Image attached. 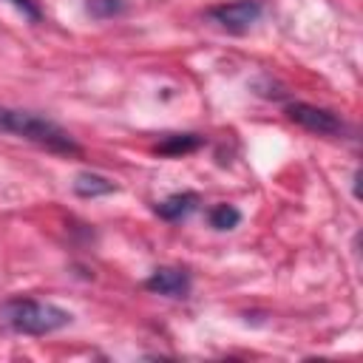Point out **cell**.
<instances>
[{"label": "cell", "mask_w": 363, "mask_h": 363, "mask_svg": "<svg viewBox=\"0 0 363 363\" xmlns=\"http://www.w3.org/2000/svg\"><path fill=\"white\" fill-rule=\"evenodd\" d=\"M0 320L11 326L20 335H51L62 326L71 323V312L48 303V301H34V298H9L0 303Z\"/></svg>", "instance_id": "1"}, {"label": "cell", "mask_w": 363, "mask_h": 363, "mask_svg": "<svg viewBox=\"0 0 363 363\" xmlns=\"http://www.w3.org/2000/svg\"><path fill=\"white\" fill-rule=\"evenodd\" d=\"M0 133L20 136L26 142H34L40 147L57 150V153H77V142L62 130L57 122L28 113V111H14V108H0Z\"/></svg>", "instance_id": "2"}, {"label": "cell", "mask_w": 363, "mask_h": 363, "mask_svg": "<svg viewBox=\"0 0 363 363\" xmlns=\"http://www.w3.org/2000/svg\"><path fill=\"white\" fill-rule=\"evenodd\" d=\"M286 119H292L295 125H301L303 130H312L318 136H337L343 133V122L329 111V108H318L309 102H289L284 108Z\"/></svg>", "instance_id": "3"}, {"label": "cell", "mask_w": 363, "mask_h": 363, "mask_svg": "<svg viewBox=\"0 0 363 363\" xmlns=\"http://www.w3.org/2000/svg\"><path fill=\"white\" fill-rule=\"evenodd\" d=\"M261 11H264L261 0H233V3H224V6L207 9V17L230 34H244L261 17Z\"/></svg>", "instance_id": "4"}, {"label": "cell", "mask_w": 363, "mask_h": 363, "mask_svg": "<svg viewBox=\"0 0 363 363\" xmlns=\"http://www.w3.org/2000/svg\"><path fill=\"white\" fill-rule=\"evenodd\" d=\"M190 286H193L190 275L179 267H159L145 281L147 292H156V295H164V298H187Z\"/></svg>", "instance_id": "5"}, {"label": "cell", "mask_w": 363, "mask_h": 363, "mask_svg": "<svg viewBox=\"0 0 363 363\" xmlns=\"http://www.w3.org/2000/svg\"><path fill=\"white\" fill-rule=\"evenodd\" d=\"M196 207H199V193L184 190V193H173V196H167V199L159 201L153 210H156V216L164 218V221H182V218H187Z\"/></svg>", "instance_id": "6"}, {"label": "cell", "mask_w": 363, "mask_h": 363, "mask_svg": "<svg viewBox=\"0 0 363 363\" xmlns=\"http://www.w3.org/2000/svg\"><path fill=\"white\" fill-rule=\"evenodd\" d=\"M71 187H74V193L82 196V199H96V196L116 193V184H113L111 179H105V176H99V173H88V170L77 173Z\"/></svg>", "instance_id": "7"}, {"label": "cell", "mask_w": 363, "mask_h": 363, "mask_svg": "<svg viewBox=\"0 0 363 363\" xmlns=\"http://www.w3.org/2000/svg\"><path fill=\"white\" fill-rule=\"evenodd\" d=\"M201 136L199 133H173V136H167L156 150L159 153H164V156H179V153H190V150H196V147H201Z\"/></svg>", "instance_id": "8"}, {"label": "cell", "mask_w": 363, "mask_h": 363, "mask_svg": "<svg viewBox=\"0 0 363 363\" xmlns=\"http://www.w3.org/2000/svg\"><path fill=\"white\" fill-rule=\"evenodd\" d=\"M207 221H210V227L213 230H233V227H238V221H241V213H238V207H233V204H216L210 213H207Z\"/></svg>", "instance_id": "9"}, {"label": "cell", "mask_w": 363, "mask_h": 363, "mask_svg": "<svg viewBox=\"0 0 363 363\" xmlns=\"http://www.w3.org/2000/svg\"><path fill=\"white\" fill-rule=\"evenodd\" d=\"M85 11L94 20H111L125 11V0H85Z\"/></svg>", "instance_id": "10"}, {"label": "cell", "mask_w": 363, "mask_h": 363, "mask_svg": "<svg viewBox=\"0 0 363 363\" xmlns=\"http://www.w3.org/2000/svg\"><path fill=\"white\" fill-rule=\"evenodd\" d=\"M11 3H14V6L28 17V20H34V23L40 20V9H37V3H34V0H11Z\"/></svg>", "instance_id": "11"}]
</instances>
